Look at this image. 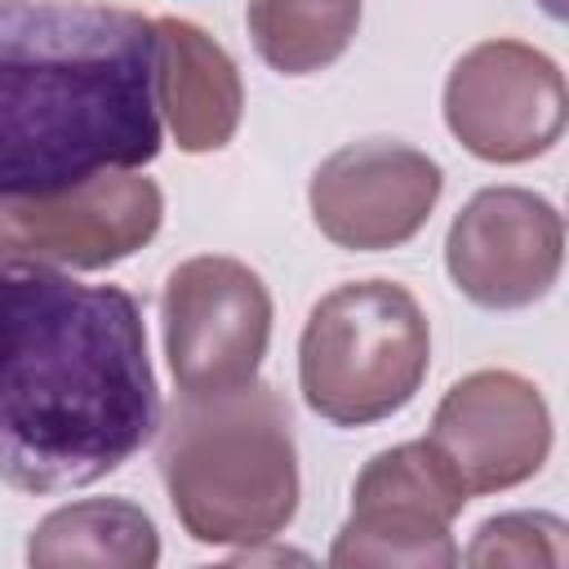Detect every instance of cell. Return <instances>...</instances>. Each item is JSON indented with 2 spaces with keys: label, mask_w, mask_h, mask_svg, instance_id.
<instances>
[{
  "label": "cell",
  "mask_w": 569,
  "mask_h": 569,
  "mask_svg": "<svg viewBox=\"0 0 569 569\" xmlns=\"http://www.w3.org/2000/svg\"><path fill=\"white\" fill-rule=\"evenodd\" d=\"M160 151L156 22L93 0H0V200Z\"/></svg>",
  "instance_id": "7a4b0ae2"
},
{
  "label": "cell",
  "mask_w": 569,
  "mask_h": 569,
  "mask_svg": "<svg viewBox=\"0 0 569 569\" xmlns=\"http://www.w3.org/2000/svg\"><path fill=\"white\" fill-rule=\"evenodd\" d=\"M565 520L547 511H511L493 516L476 529V542L467 551V565H565Z\"/></svg>",
  "instance_id": "9a60e30c"
},
{
  "label": "cell",
  "mask_w": 569,
  "mask_h": 569,
  "mask_svg": "<svg viewBox=\"0 0 569 569\" xmlns=\"http://www.w3.org/2000/svg\"><path fill=\"white\" fill-rule=\"evenodd\" d=\"M160 476L196 542H267L298 511L289 405L267 382L182 391L160 427Z\"/></svg>",
  "instance_id": "3957f363"
},
{
  "label": "cell",
  "mask_w": 569,
  "mask_h": 569,
  "mask_svg": "<svg viewBox=\"0 0 569 569\" xmlns=\"http://www.w3.org/2000/svg\"><path fill=\"white\" fill-rule=\"evenodd\" d=\"M156 107L164 111L182 151H218L240 124V76L222 44L200 27L160 18L156 22Z\"/></svg>",
  "instance_id": "7c38bea8"
},
{
  "label": "cell",
  "mask_w": 569,
  "mask_h": 569,
  "mask_svg": "<svg viewBox=\"0 0 569 569\" xmlns=\"http://www.w3.org/2000/svg\"><path fill=\"white\" fill-rule=\"evenodd\" d=\"M560 213L525 187L476 191L445 240L453 284L489 311H516L538 302L560 276Z\"/></svg>",
  "instance_id": "9c48e42d"
},
{
  "label": "cell",
  "mask_w": 569,
  "mask_h": 569,
  "mask_svg": "<svg viewBox=\"0 0 569 569\" xmlns=\"http://www.w3.org/2000/svg\"><path fill=\"white\" fill-rule=\"evenodd\" d=\"M440 164L405 142L369 138L333 151L311 178V218L342 249H396L431 218Z\"/></svg>",
  "instance_id": "30bf717a"
},
{
  "label": "cell",
  "mask_w": 569,
  "mask_h": 569,
  "mask_svg": "<svg viewBox=\"0 0 569 569\" xmlns=\"http://www.w3.org/2000/svg\"><path fill=\"white\" fill-rule=\"evenodd\" d=\"M160 187L129 169L49 196L0 200V267H111L160 231Z\"/></svg>",
  "instance_id": "5b68a950"
},
{
  "label": "cell",
  "mask_w": 569,
  "mask_h": 569,
  "mask_svg": "<svg viewBox=\"0 0 569 569\" xmlns=\"http://www.w3.org/2000/svg\"><path fill=\"white\" fill-rule=\"evenodd\" d=\"M445 120L471 156L520 164L560 138L565 80L547 53L520 40H485L449 71Z\"/></svg>",
  "instance_id": "ba28073f"
},
{
  "label": "cell",
  "mask_w": 569,
  "mask_h": 569,
  "mask_svg": "<svg viewBox=\"0 0 569 569\" xmlns=\"http://www.w3.org/2000/svg\"><path fill=\"white\" fill-rule=\"evenodd\" d=\"M471 493L431 440L396 445L356 476L351 520L342 525L329 565H453V516Z\"/></svg>",
  "instance_id": "8992f818"
},
{
  "label": "cell",
  "mask_w": 569,
  "mask_h": 569,
  "mask_svg": "<svg viewBox=\"0 0 569 569\" xmlns=\"http://www.w3.org/2000/svg\"><path fill=\"white\" fill-rule=\"evenodd\" d=\"M27 560L40 569L93 565V569H147L160 560L156 525L124 498H89L44 516L27 542Z\"/></svg>",
  "instance_id": "4fadbf2b"
},
{
  "label": "cell",
  "mask_w": 569,
  "mask_h": 569,
  "mask_svg": "<svg viewBox=\"0 0 569 569\" xmlns=\"http://www.w3.org/2000/svg\"><path fill=\"white\" fill-rule=\"evenodd\" d=\"M467 493L529 480L551 449V413L538 387L511 369H480L449 387L427 436Z\"/></svg>",
  "instance_id": "8fae6325"
},
{
  "label": "cell",
  "mask_w": 569,
  "mask_h": 569,
  "mask_svg": "<svg viewBox=\"0 0 569 569\" xmlns=\"http://www.w3.org/2000/svg\"><path fill=\"white\" fill-rule=\"evenodd\" d=\"M160 427L138 302L49 267H0V480L84 489Z\"/></svg>",
  "instance_id": "6da1fadb"
},
{
  "label": "cell",
  "mask_w": 569,
  "mask_h": 569,
  "mask_svg": "<svg viewBox=\"0 0 569 569\" xmlns=\"http://www.w3.org/2000/svg\"><path fill=\"white\" fill-rule=\"evenodd\" d=\"M431 360V329L405 284L356 280L325 293L302 329V400L338 422L365 427L413 400Z\"/></svg>",
  "instance_id": "277c9868"
},
{
  "label": "cell",
  "mask_w": 569,
  "mask_h": 569,
  "mask_svg": "<svg viewBox=\"0 0 569 569\" xmlns=\"http://www.w3.org/2000/svg\"><path fill=\"white\" fill-rule=\"evenodd\" d=\"M542 9H547V13H556V18H560V13H565V0H542Z\"/></svg>",
  "instance_id": "2e32d148"
},
{
  "label": "cell",
  "mask_w": 569,
  "mask_h": 569,
  "mask_svg": "<svg viewBox=\"0 0 569 569\" xmlns=\"http://www.w3.org/2000/svg\"><path fill=\"white\" fill-rule=\"evenodd\" d=\"M164 351L182 391H227L258 378L271 338V293L236 258H187L169 271Z\"/></svg>",
  "instance_id": "52a82bcc"
},
{
  "label": "cell",
  "mask_w": 569,
  "mask_h": 569,
  "mask_svg": "<svg viewBox=\"0 0 569 569\" xmlns=\"http://www.w3.org/2000/svg\"><path fill=\"white\" fill-rule=\"evenodd\" d=\"M360 27V0H249V36L280 76L338 62Z\"/></svg>",
  "instance_id": "5bb4252c"
}]
</instances>
